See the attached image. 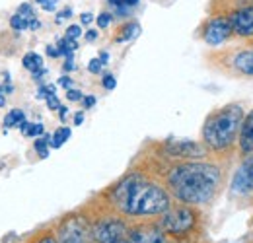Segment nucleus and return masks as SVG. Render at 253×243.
Here are the masks:
<instances>
[{
    "mask_svg": "<svg viewBox=\"0 0 253 243\" xmlns=\"http://www.w3.org/2000/svg\"><path fill=\"white\" fill-rule=\"evenodd\" d=\"M107 2H109V6H111L115 12H119V14H128L132 8L138 6L140 0H107Z\"/></svg>",
    "mask_w": 253,
    "mask_h": 243,
    "instance_id": "nucleus-18",
    "label": "nucleus"
},
{
    "mask_svg": "<svg viewBox=\"0 0 253 243\" xmlns=\"http://www.w3.org/2000/svg\"><path fill=\"white\" fill-rule=\"evenodd\" d=\"M242 121H244V107L240 103H230L211 113L203 126L205 146L214 152L228 150L238 140Z\"/></svg>",
    "mask_w": 253,
    "mask_h": 243,
    "instance_id": "nucleus-3",
    "label": "nucleus"
},
{
    "mask_svg": "<svg viewBox=\"0 0 253 243\" xmlns=\"http://www.w3.org/2000/svg\"><path fill=\"white\" fill-rule=\"evenodd\" d=\"M49 138H51V134H43V136L35 138V142H33V148H35V152L41 160H45L49 156V150H51L49 148Z\"/></svg>",
    "mask_w": 253,
    "mask_h": 243,
    "instance_id": "nucleus-19",
    "label": "nucleus"
},
{
    "mask_svg": "<svg viewBox=\"0 0 253 243\" xmlns=\"http://www.w3.org/2000/svg\"><path fill=\"white\" fill-rule=\"evenodd\" d=\"M39 243H59V242H57L55 238H51V236H47V238H43V240H41V242H39Z\"/></svg>",
    "mask_w": 253,
    "mask_h": 243,
    "instance_id": "nucleus-44",
    "label": "nucleus"
},
{
    "mask_svg": "<svg viewBox=\"0 0 253 243\" xmlns=\"http://www.w3.org/2000/svg\"><path fill=\"white\" fill-rule=\"evenodd\" d=\"M166 148H168L169 156H173V158H185V160L203 158L207 154V150L201 144H197L193 140H173V142H168Z\"/></svg>",
    "mask_w": 253,
    "mask_h": 243,
    "instance_id": "nucleus-10",
    "label": "nucleus"
},
{
    "mask_svg": "<svg viewBox=\"0 0 253 243\" xmlns=\"http://www.w3.org/2000/svg\"><path fill=\"white\" fill-rule=\"evenodd\" d=\"M232 35H234V30H232L228 14L209 18L201 28V37L209 47H218L222 43H226Z\"/></svg>",
    "mask_w": 253,
    "mask_h": 243,
    "instance_id": "nucleus-5",
    "label": "nucleus"
},
{
    "mask_svg": "<svg viewBox=\"0 0 253 243\" xmlns=\"http://www.w3.org/2000/svg\"><path fill=\"white\" fill-rule=\"evenodd\" d=\"M16 14H20V16H24L26 20H33V18H37L35 16V12H33V6L30 2H22L20 6H18V10H16Z\"/></svg>",
    "mask_w": 253,
    "mask_h": 243,
    "instance_id": "nucleus-23",
    "label": "nucleus"
},
{
    "mask_svg": "<svg viewBox=\"0 0 253 243\" xmlns=\"http://www.w3.org/2000/svg\"><path fill=\"white\" fill-rule=\"evenodd\" d=\"M66 115H68V107H64V105H61L59 107V117H61V121H66Z\"/></svg>",
    "mask_w": 253,
    "mask_h": 243,
    "instance_id": "nucleus-42",
    "label": "nucleus"
},
{
    "mask_svg": "<svg viewBox=\"0 0 253 243\" xmlns=\"http://www.w3.org/2000/svg\"><path fill=\"white\" fill-rule=\"evenodd\" d=\"M195 224V212L189 208V204H179V206H169L162 214L160 226L168 234H185L189 232Z\"/></svg>",
    "mask_w": 253,
    "mask_h": 243,
    "instance_id": "nucleus-4",
    "label": "nucleus"
},
{
    "mask_svg": "<svg viewBox=\"0 0 253 243\" xmlns=\"http://www.w3.org/2000/svg\"><path fill=\"white\" fill-rule=\"evenodd\" d=\"M101 86L107 91L115 90V88H117V78H115L113 74H105V76L101 78Z\"/></svg>",
    "mask_w": 253,
    "mask_h": 243,
    "instance_id": "nucleus-25",
    "label": "nucleus"
},
{
    "mask_svg": "<svg viewBox=\"0 0 253 243\" xmlns=\"http://www.w3.org/2000/svg\"><path fill=\"white\" fill-rule=\"evenodd\" d=\"M115 243H130V242H128V238H123V240H119V242H115Z\"/></svg>",
    "mask_w": 253,
    "mask_h": 243,
    "instance_id": "nucleus-45",
    "label": "nucleus"
},
{
    "mask_svg": "<svg viewBox=\"0 0 253 243\" xmlns=\"http://www.w3.org/2000/svg\"><path fill=\"white\" fill-rule=\"evenodd\" d=\"M130 243H166L164 232L152 226H138L126 234Z\"/></svg>",
    "mask_w": 253,
    "mask_h": 243,
    "instance_id": "nucleus-11",
    "label": "nucleus"
},
{
    "mask_svg": "<svg viewBox=\"0 0 253 243\" xmlns=\"http://www.w3.org/2000/svg\"><path fill=\"white\" fill-rule=\"evenodd\" d=\"M92 230L88 222L80 216H70L66 218L61 228H59V243H90Z\"/></svg>",
    "mask_w": 253,
    "mask_h": 243,
    "instance_id": "nucleus-7",
    "label": "nucleus"
},
{
    "mask_svg": "<svg viewBox=\"0 0 253 243\" xmlns=\"http://www.w3.org/2000/svg\"><path fill=\"white\" fill-rule=\"evenodd\" d=\"M22 66L33 74V72H37L39 68H43V57H41L39 53H35V51H30V53H26V55L22 57Z\"/></svg>",
    "mask_w": 253,
    "mask_h": 243,
    "instance_id": "nucleus-16",
    "label": "nucleus"
},
{
    "mask_svg": "<svg viewBox=\"0 0 253 243\" xmlns=\"http://www.w3.org/2000/svg\"><path fill=\"white\" fill-rule=\"evenodd\" d=\"M45 53H47V57H51V59H59V57H61L57 45H47V47H45Z\"/></svg>",
    "mask_w": 253,
    "mask_h": 243,
    "instance_id": "nucleus-33",
    "label": "nucleus"
},
{
    "mask_svg": "<svg viewBox=\"0 0 253 243\" xmlns=\"http://www.w3.org/2000/svg\"><path fill=\"white\" fill-rule=\"evenodd\" d=\"M113 18H115V16H113L111 12H105V10H103V12H99V16H95V24H97L99 30H107V28L111 26Z\"/></svg>",
    "mask_w": 253,
    "mask_h": 243,
    "instance_id": "nucleus-21",
    "label": "nucleus"
},
{
    "mask_svg": "<svg viewBox=\"0 0 253 243\" xmlns=\"http://www.w3.org/2000/svg\"><path fill=\"white\" fill-rule=\"evenodd\" d=\"M30 124H32V122L22 121V122H20V124H18V126H16V128H18V130H20L22 134H26V132H28V128H30Z\"/></svg>",
    "mask_w": 253,
    "mask_h": 243,
    "instance_id": "nucleus-38",
    "label": "nucleus"
},
{
    "mask_svg": "<svg viewBox=\"0 0 253 243\" xmlns=\"http://www.w3.org/2000/svg\"><path fill=\"white\" fill-rule=\"evenodd\" d=\"M82 97H84V93H82L80 90H76V88H68V90H66V99L72 101V103L82 101Z\"/></svg>",
    "mask_w": 253,
    "mask_h": 243,
    "instance_id": "nucleus-28",
    "label": "nucleus"
},
{
    "mask_svg": "<svg viewBox=\"0 0 253 243\" xmlns=\"http://www.w3.org/2000/svg\"><path fill=\"white\" fill-rule=\"evenodd\" d=\"M39 28H41V22H39L37 18H33V20H30V30H32V31H37Z\"/></svg>",
    "mask_w": 253,
    "mask_h": 243,
    "instance_id": "nucleus-41",
    "label": "nucleus"
},
{
    "mask_svg": "<svg viewBox=\"0 0 253 243\" xmlns=\"http://www.w3.org/2000/svg\"><path fill=\"white\" fill-rule=\"evenodd\" d=\"M22 121H26V113H24L22 109H12V111H8L6 117H4V132H6L8 128H12V126H18Z\"/></svg>",
    "mask_w": 253,
    "mask_h": 243,
    "instance_id": "nucleus-17",
    "label": "nucleus"
},
{
    "mask_svg": "<svg viewBox=\"0 0 253 243\" xmlns=\"http://www.w3.org/2000/svg\"><path fill=\"white\" fill-rule=\"evenodd\" d=\"M92 22H95V16L92 12H82L80 14V26H90Z\"/></svg>",
    "mask_w": 253,
    "mask_h": 243,
    "instance_id": "nucleus-30",
    "label": "nucleus"
},
{
    "mask_svg": "<svg viewBox=\"0 0 253 243\" xmlns=\"http://www.w3.org/2000/svg\"><path fill=\"white\" fill-rule=\"evenodd\" d=\"M232 66L242 76H253V49H240L232 57Z\"/></svg>",
    "mask_w": 253,
    "mask_h": 243,
    "instance_id": "nucleus-13",
    "label": "nucleus"
},
{
    "mask_svg": "<svg viewBox=\"0 0 253 243\" xmlns=\"http://www.w3.org/2000/svg\"><path fill=\"white\" fill-rule=\"evenodd\" d=\"M111 204L125 216H156L171 206L169 193L140 173H130L111 189Z\"/></svg>",
    "mask_w": 253,
    "mask_h": 243,
    "instance_id": "nucleus-2",
    "label": "nucleus"
},
{
    "mask_svg": "<svg viewBox=\"0 0 253 243\" xmlns=\"http://www.w3.org/2000/svg\"><path fill=\"white\" fill-rule=\"evenodd\" d=\"M234 195H250L253 193V156H250L240 169L234 173V179L230 185Z\"/></svg>",
    "mask_w": 253,
    "mask_h": 243,
    "instance_id": "nucleus-9",
    "label": "nucleus"
},
{
    "mask_svg": "<svg viewBox=\"0 0 253 243\" xmlns=\"http://www.w3.org/2000/svg\"><path fill=\"white\" fill-rule=\"evenodd\" d=\"M10 28L14 31H26L30 30V20H26L24 16H20V14H14V16H10Z\"/></svg>",
    "mask_w": 253,
    "mask_h": 243,
    "instance_id": "nucleus-20",
    "label": "nucleus"
},
{
    "mask_svg": "<svg viewBox=\"0 0 253 243\" xmlns=\"http://www.w3.org/2000/svg\"><path fill=\"white\" fill-rule=\"evenodd\" d=\"M59 86H61V88H64V90L72 88V78H70V76H66V74H64V76H61V78H59Z\"/></svg>",
    "mask_w": 253,
    "mask_h": 243,
    "instance_id": "nucleus-35",
    "label": "nucleus"
},
{
    "mask_svg": "<svg viewBox=\"0 0 253 243\" xmlns=\"http://www.w3.org/2000/svg\"><path fill=\"white\" fill-rule=\"evenodd\" d=\"M82 122H84V111H78V113L74 115V124H76V126H80Z\"/></svg>",
    "mask_w": 253,
    "mask_h": 243,
    "instance_id": "nucleus-40",
    "label": "nucleus"
},
{
    "mask_svg": "<svg viewBox=\"0 0 253 243\" xmlns=\"http://www.w3.org/2000/svg\"><path fill=\"white\" fill-rule=\"evenodd\" d=\"M43 134H45L43 122H32L30 128H28V132H26L24 136H28V138H39V136H43Z\"/></svg>",
    "mask_w": 253,
    "mask_h": 243,
    "instance_id": "nucleus-22",
    "label": "nucleus"
},
{
    "mask_svg": "<svg viewBox=\"0 0 253 243\" xmlns=\"http://www.w3.org/2000/svg\"><path fill=\"white\" fill-rule=\"evenodd\" d=\"M4 105H6V93L0 88V107H4Z\"/></svg>",
    "mask_w": 253,
    "mask_h": 243,
    "instance_id": "nucleus-43",
    "label": "nucleus"
},
{
    "mask_svg": "<svg viewBox=\"0 0 253 243\" xmlns=\"http://www.w3.org/2000/svg\"><path fill=\"white\" fill-rule=\"evenodd\" d=\"M45 103H47V107H49L51 111H59V107H61V101H59L57 93H51V95H47V97H45Z\"/></svg>",
    "mask_w": 253,
    "mask_h": 243,
    "instance_id": "nucleus-26",
    "label": "nucleus"
},
{
    "mask_svg": "<svg viewBox=\"0 0 253 243\" xmlns=\"http://www.w3.org/2000/svg\"><path fill=\"white\" fill-rule=\"evenodd\" d=\"M33 2H35V4H39V6H41V4H43V2H45V0H33Z\"/></svg>",
    "mask_w": 253,
    "mask_h": 243,
    "instance_id": "nucleus-46",
    "label": "nucleus"
},
{
    "mask_svg": "<svg viewBox=\"0 0 253 243\" xmlns=\"http://www.w3.org/2000/svg\"><path fill=\"white\" fill-rule=\"evenodd\" d=\"M234 35L250 39L253 37V6H238L228 12Z\"/></svg>",
    "mask_w": 253,
    "mask_h": 243,
    "instance_id": "nucleus-8",
    "label": "nucleus"
},
{
    "mask_svg": "<svg viewBox=\"0 0 253 243\" xmlns=\"http://www.w3.org/2000/svg\"><path fill=\"white\" fill-rule=\"evenodd\" d=\"M82 105H84V109H92L95 105V97L94 95H84L82 97Z\"/></svg>",
    "mask_w": 253,
    "mask_h": 243,
    "instance_id": "nucleus-34",
    "label": "nucleus"
},
{
    "mask_svg": "<svg viewBox=\"0 0 253 243\" xmlns=\"http://www.w3.org/2000/svg\"><path fill=\"white\" fill-rule=\"evenodd\" d=\"M45 74H47V68H45V66H43V68H39V70H37V72H33L32 76H33V80H35V82H37V80H41V78H43V76H45Z\"/></svg>",
    "mask_w": 253,
    "mask_h": 243,
    "instance_id": "nucleus-37",
    "label": "nucleus"
},
{
    "mask_svg": "<svg viewBox=\"0 0 253 243\" xmlns=\"http://www.w3.org/2000/svg\"><path fill=\"white\" fill-rule=\"evenodd\" d=\"M238 144H240V152L244 156L253 154V111L244 117L242 126H240V134H238Z\"/></svg>",
    "mask_w": 253,
    "mask_h": 243,
    "instance_id": "nucleus-12",
    "label": "nucleus"
},
{
    "mask_svg": "<svg viewBox=\"0 0 253 243\" xmlns=\"http://www.w3.org/2000/svg\"><path fill=\"white\" fill-rule=\"evenodd\" d=\"M97 59H99V62H101V64H103V66H105V64H107V62H109V53H107V51H101V53H99V57H97Z\"/></svg>",
    "mask_w": 253,
    "mask_h": 243,
    "instance_id": "nucleus-39",
    "label": "nucleus"
},
{
    "mask_svg": "<svg viewBox=\"0 0 253 243\" xmlns=\"http://www.w3.org/2000/svg\"><path fill=\"white\" fill-rule=\"evenodd\" d=\"M101 68H103V64L99 62V59H92V61L88 62V70H90V74H99Z\"/></svg>",
    "mask_w": 253,
    "mask_h": 243,
    "instance_id": "nucleus-29",
    "label": "nucleus"
},
{
    "mask_svg": "<svg viewBox=\"0 0 253 243\" xmlns=\"http://www.w3.org/2000/svg\"><path fill=\"white\" fill-rule=\"evenodd\" d=\"M72 136V130L68 128V126H59L53 134H51V138H49V148H55V150H59L61 146H63L64 142L68 140Z\"/></svg>",
    "mask_w": 253,
    "mask_h": 243,
    "instance_id": "nucleus-15",
    "label": "nucleus"
},
{
    "mask_svg": "<svg viewBox=\"0 0 253 243\" xmlns=\"http://www.w3.org/2000/svg\"><path fill=\"white\" fill-rule=\"evenodd\" d=\"M138 35H140V24L134 22V20H126L125 24L119 26L117 33L113 35V41L115 43H126V41H130Z\"/></svg>",
    "mask_w": 253,
    "mask_h": 243,
    "instance_id": "nucleus-14",
    "label": "nucleus"
},
{
    "mask_svg": "<svg viewBox=\"0 0 253 243\" xmlns=\"http://www.w3.org/2000/svg\"><path fill=\"white\" fill-rule=\"evenodd\" d=\"M166 185L181 204L201 206L216 197L222 185V169L207 162H181L168 171Z\"/></svg>",
    "mask_w": 253,
    "mask_h": 243,
    "instance_id": "nucleus-1",
    "label": "nucleus"
},
{
    "mask_svg": "<svg viewBox=\"0 0 253 243\" xmlns=\"http://www.w3.org/2000/svg\"><path fill=\"white\" fill-rule=\"evenodd\" d=\"M57 6H59V0H45V2L41 4V10H43V12H55Z\"/></svg>",
    "mask_w": 253,
    "mask_h": 243,
    "instance_id": "nucleus-31",
    "label": "nucleus"
},
{
    "mask_svg": "<svg viewBox=\"0 0 253 243\" xmlns=\"http://www.w3.org/2000/svg\"><path fill=\"white\" fill-rule=\"evenodd\" d=\"M126 234H128L126 224L121 218H115V216L101 218L92 228V238L95 240V243H115L126 238Z\"/></svg>",
    "mask_w": 253,
    "mask_h": 243,
    "instance_id": "nucleus-6",
    "label": "nucleus"
},
{
    "mask_svg": "<svg viewBox=\"0 0 253 243\" xmlns=\"http://www.w3.org/2000/svg\"><path fill=\"white\" fill-rule=\"evenodd\" d=\"M97 35H99V33H97V31H95V30H88V31H84V39H86L88 43H92V41H95V39H97Z\"/></svg>",
    "mask_w": 253,
    "mask_h": 243,
    "instance_id": "nucleus-36",
    "label": "nucleus"
},
{
    "mask_svg": "<svg viewBox=\"0 0 253 243\" xmlns=\"http://www.w3.org/2000/svg\"><path fill=\"white\" fill-rule=\"evenodd\" d=\"M82 35H84V31H82V26H78V24H72V26H68V28H66V33H64V37H68V39H74V41H78Z\"/></svg>",
    "mask_w": 253,
    "mask_h": 243,
    "instance_id": "nucleus-24",
    "label": "nucleus"
},
{
    "mask_svg": "<svg viewBox=\"0 0 253 243\" xmlns=\"http://www.w3.org/2000/svg\"><path fill=\"white\" fill-rule=\"evenodd\" d=\"M74 68H76V64H74V55H68V57H64V64H63L64 72H72Z\"/></svg>",
    "mask_w": 253,
    "mask_h": 243,
    "instance_id": "nucleus-32",
    "label": "nucleus"
},
{
    "mask_svg": "<svg viewBox=\"0 0 253 243\" xmlns=\"http://www.w3.org/2000/svg\"><path fill=\"white\" fill-rule=\"evenodd\" d=\"M72 14H74V12H72V8H70V6H66V8H63L61 12H57L55 22H57V24H63L64 20H70V18H72Z\"/></svg>",
    "mask_w": 253,
    "mask_h": 243,
    "instance_id": "nucleus-27",
    "label": "nucleus"
}]
</instances>
